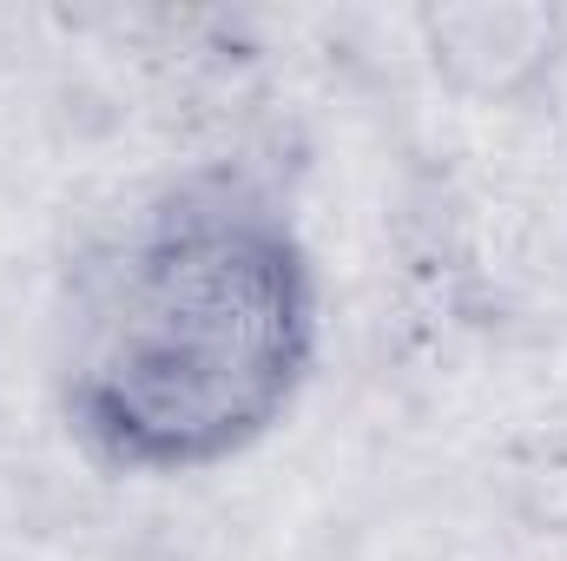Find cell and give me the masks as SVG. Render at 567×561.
Instances as JSON below:
<instances>
[{
  "mask_svg": "<svg viewBox=\"0 0 567 561\" xmlns=\"http://www.w3.org/2000/svg\"><path fill=\"white\" fill-rule=\"evenodd\" d=\"M323 357V278L297 205L251 159H192L66 265L47 390L66 442L126 482L245 462Z\"/></svg>",
  "mask_w": 567,
  "mask_h": 561,
  "instance_id": "cell-1",
  "label": "cell"
}]
</instances>
